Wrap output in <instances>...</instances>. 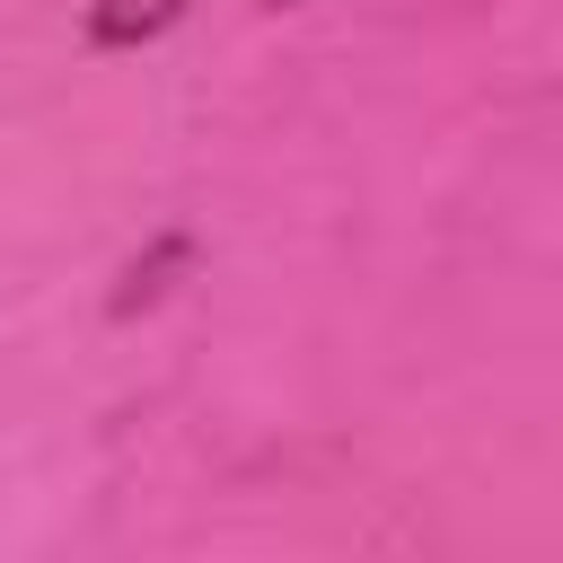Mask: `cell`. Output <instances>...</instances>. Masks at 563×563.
Masks as SVG:
<instances>
[{
  "label": "cell",
  "instance_id": "1",
  "mask_svg": "<svg viewBox=\"0 0 563 563\" xmlns=\"http://www.w3.org/2000/svg\"><path fill=\"white\" fill-rule=\"evenodd\" d=\"M185 18V0H88V35L97 44H150V35H167Z\"/></svg>",
  "mask_w": 563,
  "mask_h": 563
}]
</instances>
